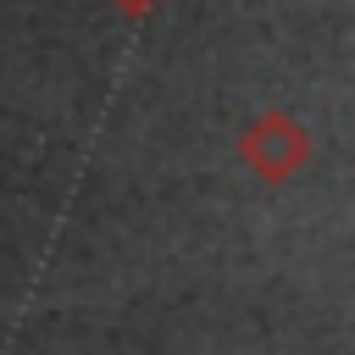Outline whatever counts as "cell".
Returning <instances> with one entry per match:
<instances>
[{"label":"cell","instance_id":"obj_1","mask_svg":"<svg viewBox=\"0 0 355 355\" xmlns=\"http://www.w3.org/2000/svg\"><path fill=\"white\" fill-rule=\"evenodd\" d=\"M239 161L261 178V183H294L311 166V133L300 116L288 111H261L244 122L239 133Z\"/></svg>","mask_w":355,"mask_h":355},{"label":"cell","instance_id":"obj_2","mask_svg":"<svg viewBox=\"0 0 355 355\" xmlns=\"http://www.w3.org/2000/svg\"><path fill=\"white\" fill-rule=\"evenodd\" d=\"M155 6H161V0H111V11H122L128 22H144V17L155 11Z\"/></svg>","mask_w":355,"mask_h":355}]
</instances>
